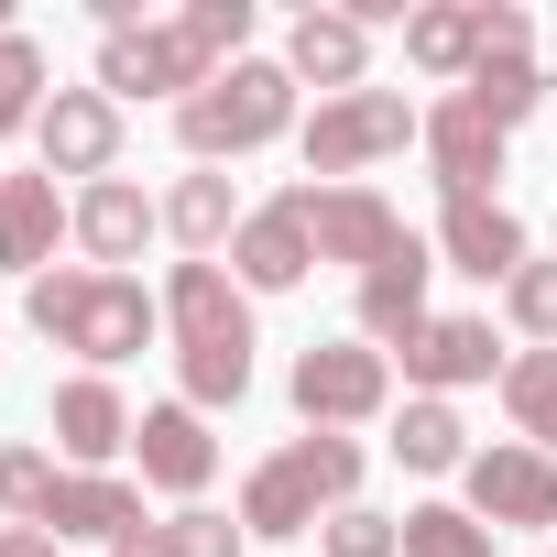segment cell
<instances>
[{
    "label": "cell",
    "instance_id": "6da1fadb",
    "mask_svg": "<svg viewBox=\"0 0 557 557\" xmlns=\"http://www.w3.org/2000/svg\"><path fill=\"white\" fill-rule=\"evenodd\" d=\"M23 318H34L55 350H77L88 372H121V361H143V350L164 339V296H143V273H99V262L34 273V285H23Z\"/></svg>",
    "mask_w": 557,
    "mask_h": 557
},
{
    "label": "cell",
    "instance_id": "7a4b0ae2",
    "mask_svg": "<svg viewBox=\"0 0 557 557\" xmlns=\"http://www.w3.org/2000/svg\"><path fill=\"white\" fill-rule=\"evenodd\" d=\"M164 329H175V372H186V405L219 416L251 394V296H240V273L219 262H175L164 273Z\"/></svg>",
    "mask_w": 557,
    "mask_h": 557
},
{
    "label": "cell",
    "instance_id": "3957f363",
    "mask_svg": "<svg viewBox=\"0 0 557 557\" xmlns=\"http://www.w3.org/2000/svg\"><path fill=\"white\" fill-rule=\"evenodd\" d=\"M350 492H361V448L307 426L296 448H273V459L240 481V535H251V546H285V535H307L318 513H339Z\"/></svg>",
    "mask_w": 557,
    "mask_h": 557
},
{
    "label": "cell",
    "instance_id": "277c9868",
    "mask_svg": "<svg viewBox=\"0 0 557 557\" xmlns=\"http://www.w3.org/2000/svg\"><path fill=\"white\" fill-rule=\"evenodd\" d=\"M285 132H296V77H285V55H240V66H219V77L175 110V143H186L197 164L262 153V143H285Z\"/></svg>",
    "mask_w": 557,
    "mask_h": 557
},
{
    "label": "cell",
    "instance_id": "5b68a950",
    "mask_svg": "<svg viewBox=\"0 0 557 557\" xmlns=\"http://www.w3.org/2000/svg\"><path fill=\"white\" fill-rule=\"evenodd\" d=\"M426 143V110L405 88H350V99H318L307 121V186H361V164Z\"/></svg>",
    "mask_w": 557,
    "mask_h": 557
},
{
    "label": "cell",
    "instance_id": "8992f818",
    "mask_svg": "<svg viewBox=\"0 0 557 557\" xmlns=\"http://www.w3.org/2000/svg\"><path fill=\"white\" fill-rule=\"evenodd\" d=\"M219 66H240V55H219L186 12H175V23H132V34H99V88H110V99H175V110H186Z\"/></svg>",
    "mask_w": 557,
    "mask_h": 557
},
{
    "label": "cell",
    "instance_id": "52a82bcc",
    "mask_svg": "<svg viewBox=\"0 0 557 557\" xmlns=\"http://www.w3.org/2000/svg\"><path fill=\"white\" fill-rule=\"evenodd\" d=\"M383 405H394V350H372V339H307L296 350V416L318 437L372 426Z\"/></svg>",
    "mask_w": 557,
    "mask_h": 557
},
{
    "label": "cell",
    "instance_id": "ba28073f",
    "mask_svg": "<svg viewBox=\"0 0 557 557\" xmlns=\"http://www.w3.org/2000/svg\"><path fill=\"white\" fill-rule=\"evenodd\" d=\"M459 503H470L481 524L546 535V524H557V459H546V448H524V437H492V448H470V470H459Z\"/></svg>",
    "mask_w": 557,
    "mask_h": 557
},
{
    "label": "cell",
    "instance_id": "9c48e42d",
    "mask_svg": "<svg viewBox=\"0 0 557 557\" xmlns=\"http://www.w3.org/2000/svg\"><path fill=\"white\" fill-rule=\"evenodd\" d=\"M285 197H296V219H307L318 262H350V273H372L394 240H416V230L394 219V197H383V186H285Z\"/></svg>",
    "mask_w": 557,
    "mask_h": 557
},
{
    "label": "cell",
    "instance_id": "30bf717a",
    "mask_svg": "<svg viewBox=\"0 0 557 557\" xmlns=\"http://www.w3.org/2000/svg\"><path fill=\"white\" fill-rule=\"evenodd\" d=\"M34 143H45V175H88L99 186V175H121V99L110 88H55Z\"/></svg>",
    "mask_w": 557,
    "mask_h": 557
},
{
    "label": "cell",
    "instance_id": "8fae6325",
    "mask_svg": "<svg viewBox=\"0 0 557 557\" xmlns=\"http://www.w3.org/2000/svg\"><path fill=\"white\" fill-rule=\"evenodd\" d=\"M132 459H143V492H175V503H197V492L219 481V437H208V416H197L186 394H175V405H143Z\"/></svg>",
    "mask_w": 557,
    "mask_h": 557
},
{
    "label": "cell",
    "instance_id": "7c38bea8",
    "mask_svg": "<svg viewBox=\"0 0 557 557\" xmlns=\"http://www.w3.org/2000/svg\"><path fill=\"white\" fill-rule=\"evenodd\" d=\"M437 251H448V273H470V285H513V273L535 262L524 251V219L503 197H448L437 208Z\"/></svg>",
    "mask_w": 557,
    "mask_h": 557
},
{
    "label": "cell",
    "instance_id": "4fadbf2b",
    "mask_svg": "<svg viewBox=\"0 0 557 557\" xmlns=\"http://www.w3.org/2000/svg\"><path fill=\"white\" fill-rule=\"evenodd\" d=\"M55 240H77V197H55V175H0V273H55Z\"/></svg>",
    "mask_w": 557,
    "mask_h": 557
},
{
    "label": "cell",
    "instance_id": "5bb4252c",
    "mask_svg": "<svg viewBox=\"0 0 557 557\" xmlns=\"http://www.w3.org/2000/svg\"><path fill=\"white\" fill-rule=\"evenodd\" d=\"M230 273H240V296H296L307 273H318V240H307L296 197H273V208H251V219H240V240H230Z\"/></svg>",
    "mask_w": 557,
    "mask_h": 557
},
{
    "label": "cell",
    "instance_id": "9a60e30c",
    "mask_svg": "<svg viewBox=\"0 0 557 557\" xmlns=\"http://www.w3.org/2000/svg\"><path fill=\"white\" fill-rule=\"evenodd\" d=\"M503 143H513V132H492L459 88L426 110V164H437V186H448V197H503Z\"/></svg>",
    "mask_w": 557,
    "mask_h": 557
},
{
    "label": "cell",
    "instance_id": "2e32d148",
    "mask_svg": "<svg viewBox=\"0 0 557 557\" xmlns=\"http://www.w3.org/2000/svg\"><path fill=\"white\" fill-rule=\"evenodd\" d=\"M405 383L416 394H459V383H503V339H492V318H426L416 339H405Z\"/></svg>",
    "mask_w": 557,
    "mask_h": 557
},
{
    "label": "cell",
    "instance_id": "e0dca14e",
    "mask_svg": "<svg viewBox=\"0 0 557 557\" xmlns=\"http://www.w3.org/2000/svg\"><path fill=\"white\" fill-rule=\"evenodd\" d=\"M132 405H121V383L110 372H77V383H55V448H66V470H110L121 448H132Z\"/></svg>",
    "mask_w": 557,
    "mask_h": 557
},
{
    "label": "cell",
    "instance_id": "ac0fdd59",
    "mask_svg": "<svg viewBox=\"0 0 557 557\" xmlns=\"http://www.w3.org/2000/svg\"><path fill=\"white\" fill-rule=\"evenodd\" d=\"M285 77L350 99V88H372V34H361L350 12H296V34H285Z\"/></svg>",
    "mask_w": 557,
    "mask_h": 557
},
{
    "label": "cell",
    "instance_id": "d6986e66",
    "mask_svg": "<svg viewBox=\"0 0 557 557\" xmlns=\"http://www.w3.org/2000/svg\"><path fill=\"white\" fill-rule=\"evenodd\" d=\"M164 230V208L132 186V175H99V186H77V251L99 262V273H121V262H143V240Z\"/></svg>",
    "mask_w": 557,
    "mask_h": 557
},
{
    "label": "cell",
    "instance_id": "ffe728a7",
    "mask_svg": "<svg viewBox=\"0 0 557 557\" xmlns=\"http://www.w3.org/2000/svg\"><path fill=\"white\" fill-rule=\"evenodd\" d=\"M426 273H437L426 240H394V251L361 273V339H372V350H405V339L426 329Z\"/></svg>",
    "mask_w": 557,
    "mask_h": 557
},
{
    "label": "cell",
    "instance_id": "44dd1931",
    "mask_svg": "<svg viewBox=\"0 0 557 557\" xmlns=\"http://www.w3.org/2000/svg\"><path fill=\"white\" fill-rule=\"evenodd\" d=\"M143 524V481H110V470H66L55 481V503H45V535L66 546V535H88V546H121Z\"/></svg>",
    "mask_w": 557,
    "mask_h": 557
},
{
    "label": "cell",
    "instance_id": "7402d4cb",
    "mask_svg": "<svg viewBox=\"0 0 557 557\" xmlns=\"http://www.w3.org/2000/svg\"><path fill=\"white\" fill-rule=\"evenodd\" d=\"M405 66L437 77V88H470V66H481V0H416V12H405Z\"/></svg>",
    "mask_w": 557,
    "mask_h": 557
},
{
    "label": "cell",
    "instance_id": "603a6c76",
    "mask_svg": "<svg viewBox=\"0 0 557 557\" xmlns=\"http://www.w3.org/2000/svg\"><path fill=\"white\" fill-rule=\"evenodd\" d=\"M240 219H251V208H240V186H230L219 164H197V175L164 186V230L186 240V262H219V251L240 240Z\"/></svg>",
    "mask_w": 557,
    "mask_h": 557
},
{
    "label": "cell",
    "instance_id": "cb8c5ba5",
    "mask_svg": "<svg viewBox=\"0 0 557 557\" xmlns=\"http://www.w3.org/2000/svg\"><path fill=\"white\" fill-rule=\"evenodd\" d=\"M405 470H470V426H459V405H437V394H405V416H394V437H383Z\"/></svg>",
    "mask_w": 557,
    "mask_h": 557
},
{
    "label": "cell",
    "instance_id": "d4e9b609",
    "mask_svg": "<svg viewBox=\"0 0 557 557\" xmlns=\"http://www.w3.org/2000/svg\"><path fill=\"white\" fill-rule=\"evenodd\" d=\"M459 99H470V110H481L492 132H524V121L546 110V66H535V55H481Z\"/></svg>",
    "mask_w": 557,
    "mask_h": 557
},
{
    "label": "cell",
    "instance_id": "484cf974",
    "mask_svg": "<svg viewBox=\"0 0 557 557\" xmlns=\"http://www.w3.org/2000/svg\"><path fill=\"white\" fill-rule=\"evenodd\" d=\"M503 416H513L524 448L557 459V350H513V361H503Z\"/></svg>",
    "mask_w": 557,
    "mask_h": 557
},
{
    "label": "cell",
    "instance_id": "4316f807",
    "mask_svg": "<svg viewBox=\"0 0 557 557\" xmlns=\"http://www.w3.org/2000/svg\"><path fill=\"white\" fill-rule=\"evenodd\" d=\"M45 99H55L45 45H34V34H0V132H34V121H45Z\"/></svg>",
    "mask_w": 557,
    "mask_h": 557
},
{
    "label": "cell",
    "instance_id": "83f0119b",
    "mask_svg": "<svg viewBox=\"0 0 557 557\" xmlns=\"http://www.w3.org/2000/svg\"><path fill=\"white\" fill-rule=\"evenodd\" d=\"M405 557H492V524L470 503H416L405 513Z\"/></svg>",
    "mask_w": 557,
    "mask_h": 557
},
{
    "label": "cell",
    "instance_id": "f1b7e54d",
    "mask_svg": "<svg viewBox=\"0 0 557 557\" xmlns=\"http://www.w3.org/2000/svg\"><path fill=\"white\" fill-rule=\"evenodd\" d=\"M55 481H66V470H55V459H45L34 437H12V448H0V503H12L23 524H45V503H55Z\"/></svg>",
    "mask_w": 557,
    "mask_h": 557
},
{
    "label": "cell",
    "instance_id": "f546056e",
    "mask_svg": "<svg viewBox=\"0 0 557 557\" xmlns=\"http://www.w3.org/2000/svg\"><path fill=\"white\" fill-rule=\"evenodd\" d=\"M318 535H329V557H405V513H372V503H339Z\"/></svg>",
    "mask_w": 557,
    "mask_h": 557
},
{
    "label": "cell",
    "instance_id": "4dcf8cb0",
    "mask_svg": "<svg viewBox=\"0 0 557 557\" xmlns=\"http://www.w3.org/2000/svg\"><path fill=\"white\" fill-rule=\"evenodd\" d=\"M503 318L535 339V350H557V262H524L513 285H503Z\"/></svg>",
    "mask_w": 557,
    "mask_h": 557
},
{
    "label": "cell",
    "instance_id": "1f68e13d",
    "mask_svg": "<svg viewBox=\"0 0 557 557\" xmlns=\"http://www.w3.org/2000/svg\"><path fill=\"white\" fill-rule=\"evenodd\" d=\"M164 535H175V557H251V535H240L230 513H208V503H186V513H164Z\"/></svg>",
    "mask_w": 557,
    "mask_h": 557
},
{
    "label": "cell",
    "instance_id": "d6a6232c",
    "mask_svg": "<svg viewBox=\"0 0 557 557\" xmlns=\"http://www.w3.org/2000/svg\"><path fill=\"white\" fill-rule=\"evenodd\" d=\"M481 55H535V12L524 0H481Z\"/></svg>",
    "mask_w": 557,
    "mask_h": 557
},
{
    "label": "cell",
    "instance_id": "836d02e7",
    "mask_svg": "<svg viewBox=\"0 0 557 557\" xmlns=\"http://www.w3.org/2000/svg\"><path fill=\"white\" fill-rule=\"evenodd\" d=\"M186 23H197L219 55H240V45H251V0H186Z\"/></svg>",
    "mask_w": 557,
    "mask_h": 557
},
{
    "label": "cell",
    "instance_id": "e575fe53",
    "mask_svg": "<svg viewBox=\"0 0 557 557\" xmlns=\"http://www.w3.org/2000/svg\"><path fill=\"white\" fill-rule=\"evenodd\" d=\"M110 557H175V535H164V513H143V524H132V535H121Z\"/></svg>",
    "mask_w": 557,
    "mask_h": 557
},
{
    "label": "cell",
    "instance_id": "d590c367",
    "mask_svg": "<svg viewBox=\"0 0 557 557\" xmlns=\"http://www.w3.org/2000/svg\"><path fill=\"white\" fill-rule=\"evenodd\" d=\"M0 557H66V546H55L45 524H0Z\"/></svg>",
    "mask_w": 557,
    "mask_h": 557
}]
</instances>
